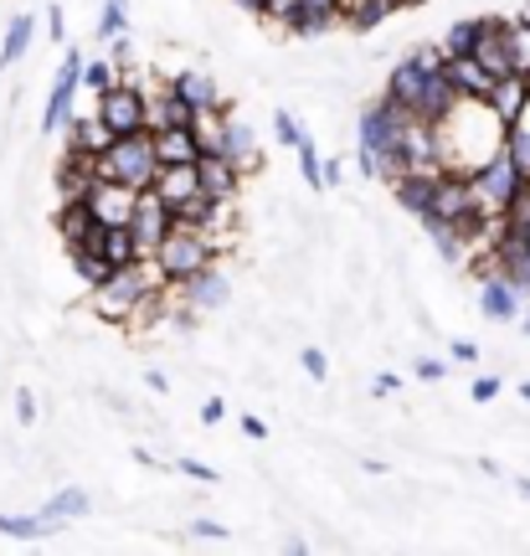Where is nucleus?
I'll list each match as a JSON object with an SVG mask.
<instances>
[{
    "label": "nucleus",
    "mask_w": 530,
    "mask_h": 556,
    "mask_svg": "<svg viewBox=\"0 0 530 556\" xmlns=\"http://www.w3.org/2000/svg\"><path fill=\"white\" fill-rule=\"evenodd\" d=\"M443 47L438 41H417V47H407L402 58L392 62V73H387V99H396L413 119L422 124H443L453 114V103H458V93H453L449 73H443Z\"/></svg>",
    "instance_id": "nucleus-1"
},
{
    "label": "nucleus",
    "mask_w": 530,
    "mask_h": 556,
    "mask_svg": "<svg viewBox=\"0 0 530 556\" xmlns=\"http://www.w3.org/2000/svg\"><path fill=\"white\" fill-rule=\"evenodd\" d=\"M413 114L396 99H366L355 114V170L366 180H387L392 186L402 176V144H407Z\"/></svg>",
    "instance_id": "nucleus-2"
},
{
    "label": "nucleus",
    "mask_w": 530,
    "mask_h": 556,
    "mask_svg": "<svg viewBox=\"0 0 530 556\" xmlns=\"http://www.w3.org/2000/svg\"><path fill=\"white\" fill-rule=\"evenodd\" d=\"M500 144H505V119H500L484 99H458L449 119L438 124L443 170H464V176H469L474 165H484Z\"/></svg>",
    "instance_id": "nucleus-3"
},
{
    "label": "nucleus",
    "mask_w": 530,
    "mask_h": 556,
    "mask_svg": "<svg viewBox=\"0 0 530 556\" xmlns=\"http://www.w3.org/2000/svg\"><path fill=\"white\" fill-rule=\"evenodd\" d=\"M165 289H171V278H165V268H160L155 253H150V258H139V263L109 268V278L88 289V309H93L99 325L129 330V325L139 319V309H144L155 294H165Z\"/></svg>",
    "instance_id": "nucleus-4"
},
{
    "label": "nucleus",
    "mask_w": 530,
    "mask_h": 556,
    "mask_svg": "<svg viewBox=\"0 0 530 556\" xmlns=\"http://www.w3.org/2000/svg\"><path fill=\"white\" fill-rule=\"evenodd\" d=\"M93 170L103 180H118V186H135V191H150L160 176V155H155V135L150 129H135V135H114L93 155Z\"/></svg>",
    "instance_id": "nucleus-5"
},
{
    "label": "nucleus",
    "mask_w": 530,
    "mask_h": 556,
    "mask_svg": "<svg viewBox=\"0 0 530 556\" xmlns=\"http://www.w3.org/2000/svg\"><path fill=\"white\" fill-rule=\"evenodd\" d=\"M155 263L165 268V278H171V289H180L186 278L206 274V268H212V263H222V258H216L212 238H206L201 227H191V222H176V227L165 232V242L155 248Z\"/></svg>",
    "instance_id": "nucleus-6"
},
{
    "label": "nucleus",
    "mask_w": 530,
    "mask_h": 556,
    "mask_svg": "<svg viewBox=\"0 0 530 556\" xmlns=\"http://www.w3.org/2000/svg\"><path fill=\"white\" fill-rule=\"evenodd\" d=\"M83 52L78 47H67L62 52V67L52 73V83H47V103H41V119H37V135L52 139L58 129H67V119L78 114V93H83Z\"/></svg>",
    "instance_id": "nucleus-7"
},
{
    "label": "nucleus",
    "mask_w": 530,
    "mask_h": 556,
    "mask_svg": "<svg viewBox=\"0 0 530 556\" xmlns=\"http://www.w3.org/2000/svg\"><path fill=\"white\" fill-rule=\"evenodd\" d=\"M469 180H474L479 206H484L490 217H505V212H510V201L520 197V186H526V176H520V165H515V155L505 150V144H500L484 165H474Z\"/></svg>",
    "instance_id": "nucleus-8"
},
{
    "label": "nucleus",
    "mask_w": 530,
    "mask_h": 556,
    "mask_svg": "<svg viewBox=\"0 0 530 556\" xmlns=\"http://www.w3.org/2000/svg\"><path fill=\"white\" fill-rule=\"evenodd\" d=\"M144 109H150V93H144V83H139V67L129 73V78H118L109 93L93 99V114H99L114 135H135V129H144Z\"/></svg>",
    "instance_id": "nucleus-9"
},
{
    "label": "nucleus",
    "mask_w": 530,
    "mask_h": 556,
    "mask_svg": "<svg viewBox=\"0 0 530 556\" xmlns=\"http://www.w3.org/2000/svg\"><path fill=\"white\" fill-rule=\"evenodd\" d=\"M171 88H176L180 99L191 103L197 114H222L227 109V93H222V78H216L212 67H201V62H186V67H176L171 73Z\"/></svg>",
    "instance_id": "nucleus-10"
},
{
    "label": "nucleus",
    "mask_w": 530,
    "mask_h": 556,
    "mask_svg": "<svg viewBox=\"0 0 530 556\" xmlns=\"http://www.w3.org/2000/svg\"><path fill=\"white\" fill-rule=\"evenodd\" d=\"M176 294L186 299L191 309H201V315H222V309L232 304V294H237V289H232V268H227V258H222V263H212L206 274L186 278V283H180Z\"/></svg>",
    "instance_id": "nucleus-11"
},
{
    "label": "nucleus",
    "mask_w": 530,
    "mask_h": 556,
    "mask_svg": "<svg viewBox=\"0 0 530 556\" xmlns=\"http://www.w3.org/2000/svg\"><path fill=\"white\" fill-rule=\"evenodd\" d=\"M176 227V212L160 201V191L150 186V191H139V201H135V217H129V232H135V242H139V253L150 258L160 242H165V232Z\"/></svg>",
    "instance_id": "nucleus-12"
},
{
    "label": "nucleus",
    "mask_w": 530,
    "mask_h": 556,
    "mask_svg": "<svg viewBox=\"0 0 530 556\" xmlns=\"http://www.w3.org/2000/svg\"><path fill=\"white\" fill-rule=\"evenodd\" d=\"M83 201H88V212H93V222H99V227H129L139 191H135V186H118V180L93 176V186H88V197H83Z\"/></svg>",
    "instance_id": "nucleus-13"
},
{
    "label": "nucleus",
    "mask_w": 530,
    "mask_h": 556,
    "mask_svg": "<svg viewBox=\"0 0 530 556\" xmlns=\"http://www.w3.org/2000/svg\"><path fill=\"white\" fill-rule=\"evenodd\" d=\"M520 304H526V294H520L500 268H484V274H479V315L490 319V325H515V319H520Z\"/></svg>",
    "instance_id": "nucleus-14"
},
{
    "label": "nucleus",
    "mask_w": 530,
    "mask_h": 556,
    "mask_svg": "<svg viewBox=\"0 0 530 556\" xmlns=\"http://www.w3.org/2000/svg\"><path fill=\"white\" fill-rule=\"evenodd\" d=\"M335 26H345V11L340 0H294V16H289V31L299 41H319L330 37Z\"/></svg>",
    "instance_id": "nucleus-15"
},
{
    "label": "nucleus",
    "mask_w": 530,
    "mask_h": 556,
    "mask_svg": "<svg viewBox=\"0 0 530 556\" xmlns=\"http://www.w3.org/2000/svg\"><path fill=\"white\" fill-rule=\"evenodd\" d=\"M197 170H201V191L212 201H242V170H237L227 155H216V150H206V155L197 160Z\"/></svg>",
    "instance_id": "nucleus-16"
},
{
    "label": "nucleus",
    "mask_w": 530,
    "mask_h": 556,
    "mask_svg": "<svg viewBox=\"0 0 530 556\" xmlns=\"http://www.w3.org/2000/svg\"><path fill=\"white\" fill-rule=\"evenodd\" d=\"M155 155L160 165H197L206 155L197 124H171V129H155Z\"/></svg>",
    "instance_id": "nucleus-17"
},
{
    "label": "nucleus",
    "mask_w": 530,
    "mask_h": 556,
    "mask_svg": "<svg viewBox=\"0 0 530 556\" xmlns=\"http://www.w3.org/2000/svg\"><path fill=\"white\" fill-rule=\"evenodd\" d=\"M443 176V170H438ZM438 176L432 170H407V176H396L392 180V201L407 212V217H428V206H432V197H438Z\"/></svg>",
    "instance_id": "nucleus-18"
},
{
    "label": "nucleus",
    "mask_w": 530,
    "mask_h": 556,
    "mask_svg": "<svg viewBox=\"0 0 530 556\" xmlns=\"http://www.w3.org/2000/svg\"><path fill=\"white\" fill-rule=\"evenodd\" d=\"M31 41H37V11H16L5 21V31H0V67H21Z\"/></svg>",
    "instance_id": "nucleus-19"
},
{
    "label": "nucleus",
    "mask_w": 530,
    "mask_h": 556,
    "mask_svg": "<svg viewBox=\"0 0 530 556\" xmlns=\"http://www.w3.org/2000/svg\"><path fill=\"white\" fill-rule=\"evenodd\" d=\"M505 119V129H510L515 119H520V109L530 103V78L526 73H505V78H494V88H490V99H484Z\"/></svg>",
    "instance_id": "nucleus-20"
},
{
    "label": "nucleus",
    "mask_w": 530,
    "mask_h": 556,
    "mask_svg": "<svg viewBox=\"0 0 530 556\" xmlns=\"http://www.w3.org/2000/svg\"><path fill=\"white\" fill-rule=\"evenodd\" d=\"M443 73H449V83H453V93H458V99H490L494 78L484 73V62L479 58H449L443 62Z\"/></svg>",
    "instance_id": "nucleus-21"
},
{
    "label": "nucleus",
    "mask_w": 530,
    "mask_h": 556,
    "mask_svg": "<svg viewBox=\"0 0 530 556\" xmlns=\"http://www.w3.org/2000/svg\"><path fill=\"white\" fill-rule=\"evenodd\" d=\"M88 510H93V495H88L83 484H62L58 495H47V500H41V516L52 520L58 531H62V526H73V520H83Z\"/></svg>",
    "instance_id": "nucleus-22"
},
{
    "label": "nucleus",
    "mask_w": 530,
    "mask_h": 556,
    "mask_svg": "<svg viewBox=\"0 0 530 556\" xmlns=\"http://www.w3.org/2000/svg\"><path fill=\"white\" fill-rule=\"evenodd\" d=\"M484 26H490V16H458V21H449V31L438 37L443 58H474V47H479V37H484Z\"/></svg>",
    "instance_id": "nucleus-23"
},
{
    "label": "nucleus",
    "mask_w": 530,
    "mask_h": 556,
    "mask_svg": "<svg viewBox=\"0 0 530 556\" xmlns=\"http://www.w3.org/2000/svg\"><path fill=\"white\" fill-rule=\"evenodd\" d=\"M340 11H345V26H351L355 37H366V31H376V26L392 16V11H402V5H396V0H340Z\"/></svg>",
    "instance_id": "nucleus-24"
},
{
    "label": "nucleus",
    "mask_w": 530,
    "mask_h": 556,
    "mask_svg": "<svg viewBox=\"0 0 530 556\" xmlns=\"http://www.w3.org/2000/svg\"><path fill=\"white\" fill-rule=\"evenodd\" d=\"M109 139H114V129H109L99 114H73V119H67V144H73V150H88V155H99Z\"/></svg>",
    "instance_id": "nucleus-25"
},
{
    "label": "nucleus",
    "mask_w": 530,
    "mask_h": 556,
    "mask_svg": "<svg viewBox=\"0 0 530 556\" xmlns=\"http://www.w3.org/2000/svg\"><path fill=\"white\" fill-rule=\"evenodd\" d=\"M99 253H103V263H109V268H124V263L144 258L129 227H99Z\"/></svg>",
    "instance_id": "nucleus-26"
},
{
    "label": "nucleus",
    "mask_w": 530,
    "mask_h": 556,
    "mask_svg": "<svg viewBox=\"0 0 530 556\" xmlns=\"http://www.w3.org/2000/svg\"><path fill=\"white\" fill-rule=\"evenodd\" d=\"M294 165H299V180H304V191H310V197H325V150L315 144V135L299 139V144H294Z\"/></svg>",
    "instance_id": "nucleus-27"
},
{
    "label": "nucleus",
    "mask_w": 530,
    "mask_h": 556,
    "mask_svg": "<svg viewBox=\"0 0 530 556\" xmlns=\"http://www.w3.org/2000/svg\"><path fill=\"white\" fill-rule=\"evenodd\" d=\"M52 531H58V526L41 516V510H37V516H16V510H0V536H11V541H47Z\"/></svg>",
    "instance_id": "nucleus-28"
},
{
    "label": "nucleus",
    "mask_w": 530,
    "mask_h": 556,
    "mask_svg": "<svg viewBox=\"0 0 530 556\" xmlns=\"http://www.w3.org/2000/svg\"><path fill=\"white\" fill-rule=\"evenodd\" d=\"M67 268H73V278L83 283V294H88L93 283L109 278V263H103L99 248H67Z\"/></svg>",
    "instance_id": "nucleus-29"
},
{
    "label": "nucleus",
    "mask_w": 530,
    "mask_h": 556,
    "mask_svg": "<svg viewBox=\"0 0 530 556\" xmlns=\"http://www.w3.org/2000/svg\"><path fill=\"white\" fill-rule=\"evenodd\" d=\"M505 47H510L515 73H530V16H505Z\"/></svg>",
    "instance_id": "nucleus-30"
},
{
    "label": "nucleus",
    "mask_w": 530,
    "mask_h": 556,
    "mask_svg": "<svg viewBox=\"0 0 530 556\" xmlns=\"http://www.w3.org/2000/svg\"><path fill=\"white\" fill-rule=\"evenodd\" d=\"M124 31H129V0H103L93 37H99V41H114V37H124Z\"/></svg>",
    "instance_id": "nucleus-31"
},
{
    "label": "nucleus",
    "mask_w": 530,
    "mask_h": 556,
    "mask_svg": "<svg viewBox=\"0 0 530 556\" xmlns=\"http://www.w3.org/2000/svg\"><path fill=\"white\" fill-rule=\"evenodd\" d=\"M114 83H118V67L109 58H88V62H83V88H88L93 99H99V93H109Z\"/></svg>",
    "instance_id": "nucleus-32"
},
{
    "label": "nucleus",
    "mask_w": 530,
    "mask_h": 556,
    "mask_svg": "<svg viewBox=\"0 0 530 556\" xmlns=\"http://www.w3.org/2000/svg\"><path fill=\"white\" fill-rule=\"evenodd\" d=\"M274 139L283 144V150H294L299 139H310V124L299 119L294 109H274Z\"/></svg>",
    "instance_id": "nucleus-33"
},
{
    "label": "nucleus",
    "mask_w": 530,
    "mask_h": 556,
    "mask_svg": "<svg viewBox=\"0 0 530 556\" xmlns=\"http://www.w3.org/2000/svg\"><path fill=\"white\" fill-rule=\"evenodd\" d=\"M505 150L515 155V165H520V176L530 180V129H526V124H510V129H505Z\"/></svg>",
    "instance_id": "nucleus-34"
},
{
    "label": "nucleus",
    "mask_w": 530,
    "mask_h": 556,
    "mask_svg": "<svg viewBox=\"0 0 530 556\" xmlns=\"http://www.w3.org/2000/svg\"><path fill=\"white\" fill-rule=\"evenodd\" d=\"M299 371L310 381H330V356H325L319 345H304V351H299Z\"/></svg>",
    "instance_id": "nucleus-35"
},
{
    "label": "nucleus",
    "mask_w": 530,
    "mask_h": 556,
    "mask_svg": "<svg viewBox=\"0 0 530 556\" xmlns=\"http://www.w3.org/2000/svg\"><path fill=\"white\" fill-rule=\"evenodd\" d=\"M186 536L191 541H232V531H227L222 520H212V516H197L191 526H186Z\"/></svg>",
    "instance_id": "nucleus-36"
},
{
    "label": "nucleus",
    "mask_w": 530,
    "mask_h": 556,
    "mask_svg": "<svg viewBox=\"0 0 530 556\" xmlns=\"http://www.w3.org/2000/svg\"><path fill=\"white\" fill-rule=\"evenodd\" d=\"M289 16H294V0H263L257 21H268L274 31H289Z\"/></svg>",
    "instance_id": "nucleus-37"
},
{
    "label": "nucleus",
    "mask_w": 530,
    "mask_h": 556,
    "mask_svg": "<svg viewBox=\"0 0 530 556\" xmlns=\"http://www.w3.org/2000/svg\"><path fill=\"white\" fill-rule=\"evenodd\" d=\"M171 469H180V475H186V479H197V484H216V479H222V475L212 469V464H201V458H176Z\"/></svg>",
    "instance_id": "nucleus-38"
},
{
    "label": "nucleus",
    "mask_w": 530,
    "mask_h": 556,
    "mask_svg": "<svg viewBox=\"0 0 530 556\" xmlns=\"http://www.w3.org/2000/svg\"><path fill=\"white\" fill-rule=\"evenodd\" d=\"M413 377H417V381H443V377H449V361L417 356V361H413Z\"/></svg>",
    "instance_id": "nucleus-39"
},
{
    "label": "nucleus",
    "mask_w": 530,
    "mask_h": 556,
    "mask_svg": "<svg viewBox=\"0 0 530 556\" xmlns=\"http://www.w3.org/2000/svg\"><path fill=\"white\" fill-rule=\"evenodd\" d=\"M37 417H41L37 397H31V392L21 387V392H16V422H21V428H37Z\"/></svg>",
    "instance_id": "nucleus-40"
},
{
    "label": "nucleus",
    "mask_w": 530,
    "mask_h": 556,
    "mask_svg": "<svg viewBox=\"0 0 530 556\" xmlns=\"http://www.w3.org/2000/svg\"><path fill=\"white\" fill-rule=\"evenodd\" d=\"M505 222H515V227H526V222H530V180L520 186V197L510 201V212H505Z\"/></svg>",
    "instance_id": "nucleus-41"
},
{
    "label": "nucleus",
    "mask_w": 530,
    "mask_h": 556,
    "mask_svg": "<svg viewBox=\"0 0 530 556\" xmlns=\"http://www.w3.org/2000/svg\"><path fill=\"white\" fill-rule=\"evenodd\" d=\"M47 37L67 41V11H62V5H47Z\"/></svg>",
    "instance_id": "nucleus-42"
},
{
    "label": "nucleus",
    "mask_w": 530,
    "mask_h": 556,
    "mask_svg": "<svg viewBox=\"0 0 530 556\" xmlns=\"http://www.w3.org/2000/svg\"><path fill=\"white\" fill-rule=\"evenodd\" d=\"M340 180H345V160L325 155V191H340Z\"/></svg>",
    "instance_id": "nucleus-43"
},
{
    "label": "nucleus",
    "mask_w": 530,
    "mask_h": 556,
    "mask_svg": "<svg viewBox=\"0 0 530 556\" xmlns=\"http://www.w3.org/2000/svg\"><path fill=\"white\" fill-rule=\"evenodd\" d=\"M469 397H474V402H494V397H500V377H479V381L469 387Z\"/></svg>",
    "instance_id": "nucleus-44"
},
{
    "label": "nucleus",
    "mask_w": 530,
    "mask_h": 556,
    "mask_svg": "<svg viewBox=\"0 0 530 556\" xmlns=\"http://www.w3.org/2000/svg\"><path fill=\"white\" fill-rule=\"evenodd\" d=\"M449 356L458 361V366H474V361H479V345H474V340H453Z\"/></svg>",
    "instance_id": "nucleus-45"
},
{
    "label": "nucleus",
    "mask_w": 530,
    "mask_h": 556,
    "mask_svg": "<svg viewBox=\"0 0 530 556\" xmlns=\"http://www.w3.org/2000/svg\"><path fill=\"white\" fill-rule=\"evenodd\" d=\"M396 392H402V381H396L392 371H381V377L371 381V397H396Z\"/></svg>",
    "instance_id": "nucleus-46"
},
{
    "label": "nucleus",
    "mask_w": 530,
    "mask_h": 556,
    "mask_svg": "<svg viewBox=\"0 0 530 556\" xmlns=\"http://www.w3.org/2000/svg\"><path fill=\"white\" fill-rule=\"evenodd\" d=\"M222 417H227V402H222V397L201 402V422H222Z\"/></svg>",
    "instance_id": "nucleus-47"
},
{
    "label": "nucleus",
    "mask_w": 530,
    "mask_h": 556,
    "mask_svg": "<svg viewBox=\"0 0 530 556\" xmlns=\"http://www.w3.org/2000/svg\"><path fill=\"white\" fill-rule=\"evenodd\" d=\"M144 387H150L155 397H171V377H165V371H144Z\"/></svg>",
    "instance_id": "nucleus-48"
},
{
    "label": "nucleus",
    "mask_w": 530,
    "mask_h": 556,
    "mask_svg": "<svg viewBox=\"0 0 530 556\" xmlns=\"http://www.w3.org/2000/svg\"><path fill=\"white\" fill-rule=\"evenodd\" d=\"M242 433L263 443V438H268V422H263V417H253V413H242Z\"/></svg>",
    "instance_id": "nucleus-49"
},
{
    "label": "nucleus",
    "mask_w": 530,
    "mask_h": 556,
    "mask_svg": "<svg viewBox=\"0 0 530 556\" xmlns=\"http://www.w3.org/2000/svg\"><path fill=\"white\" fill-rule=\"evenodd\" d=\"M237 11H248V16H257V11H263V0H232Z\"/></svg>",
    "instance_id": "nucleus-50"
},
{
    "label": "nucleus",
    "mask_w": 530,
    "mask_h": 556,
    "mask_svg": "<svg viewBox=\"0 0 530 556\" xmlns=\"http://www.w3.org/2000/svg\"><path fill=\"white\" fill-rule=\"evenodd\" d=\"M515 490H520V495L530 500V475H526V479H515Z\"/></svg>",
    "instance_id": "nucleus-51"
},
{
    "label": "nucleus",
    "mask_w": 530,
    "mask_h": 556,
    "mask_svg": "<svg viewBox=\"0 0 530 556\" xmlns=\"http://www.w3.org/2000/svg\"><path fill=\"white\" fill-rule=\"evenodd\" d=\"M515 325H520V336L530 340V315H520V319H515Z\"/></svg>",
    "instance_id": "nucleus-52"
},
{
    "label": "nucleus",
    "mask_w": 530,
    "mask_h": 556,
    "mask_svg": "<svg viewBox=\"0 0 530 556\" xmlns=\"http://www.w3.org/2000/svg\"><path fill=\"white\" fill-rule=\"evenodd\" d=\"M520 402H526V407H530V381H520Z\"/></svg>",
    "instance_id": "nucleus-53"
},
{
    "label": "nucleus",
    "mask_w": 530,
    "mask_h": 556,
    "mask_svg": "<svg viewBox=\"0 0 530 556\" xmlns=\"http://www.w3.org/2000/svg\"><path fill=\"white\" fill-rule=\"evenodd\" d=\"M396 5H422V0H396Z\"/></svg>",
    "instance_id": "nucleus-54"
},
{
    "label": "nucleus",
    "mask_w": 530,
    "mask_h": 556,
    "mask_svg": "<svg viewBox=\"0 0 530 556\" xmlns=\"http://www.w3.org/2000/svg\"><path fill=\"white\" fill-rule=\"evenodd\" d=\"M526 78H530V73H526Z\"/></svg>",
    "instance_id": "nucleus-55"
}]
</instances>
